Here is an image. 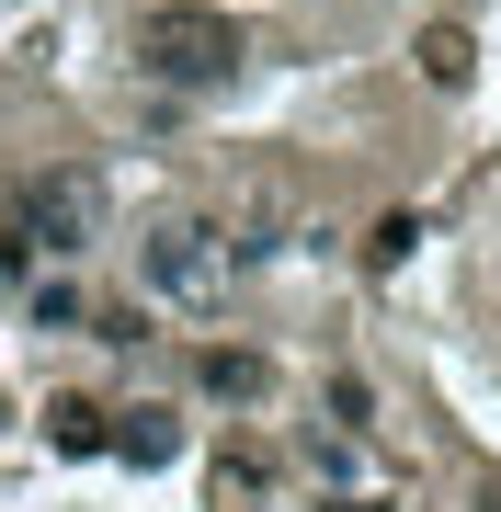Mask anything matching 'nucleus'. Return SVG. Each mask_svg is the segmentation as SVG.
I'll list each match as a JSON object with an SVG mask.
<instances>
[{"label":"nucleus","mask_w":501,"mask_h":512,"mask_svg":"<svg viewBox=\"0 0 501 512\" xmlns=\"http://www.w3.org/2000/svg\"><path fill=\"white\" fill-rule=\"evenodd\" d=\"M137 274H149L160 308H228V285H240V239H228L217 217H160L149 239H137Z\"/></svg>","instance_id":"obj_2"},{"label":"nucleus","mask_w":501,"mask_h":512,"mask_svg":"<svg viewBox=\"0 0 501 512\" xmlns=\"http://www.w3.org/2000/svg\"><path fill=\"white\" fill-rule=\"evenodd\" d=\"M92 228H103V183H92V171H35V183H23L12 194V239H23V251H57V262H69V251H92Z\"/></svg>","instance_id":"obj_3"},{"label":"nucleus","mask_w":501,"mask_h":512,"mask_svg":"<svg viewBox=\"0 0 501 512\" xmlns=\"http://www.w3.org/2000/svg\"><path fill=\"white\" fill-rule=\"evenodd\" d=\"M490 512H501V490H490Z\"/></svg>","instance_id":"obj_11"},{"label":"nucleus","mask_w":501,"mask_h":512,"mask_svg":"<svg viewBox=\"0 0 501 512\" xmlns=\"http://www.w3.org/2000/svg\"><path fill=\"white\" fill-rule=\"evenodd\" d=\"M35 319H46V330H80V296H69V285H46V274H35Z\"/></svg>","instance_id":"obj_10"},{"label":"nucleus","mask_w":501,"mask_h":512,"mask_svg":"<svg viewBox=\"0 0 501 512\" xmlns=\"http://www.w3.org/2000/svg\"><path fill=\"white\" fill-rule=\"evenodd\" d=\"M262 501V456H217V512H251Z\"/></svg>","instance_id":"obj_9"},{"label":"nucleus","mask_w":501,"mask_h":512,"mask_svg":"<svg viewBox=\"0 0 501 512\" xmlns=\"http://www.w3.org/2000/svg\"><path fill=\"white\" fill-rule=\"evenodd\" d=\"M194 376H205V399H228V410H251V399H274V365H262V353H228V342L205 353Z\"/></svg>","instance_id":"obj_4"},{"label":"nucleus","mask_w":501,"mask_h":512,"mask_svg":"<svg viewBox=\"0 0 501 512\" xmlns=\"http://www.w3.org/2000/svg\"><path fill=\"white\" fill-rule=\"evenodd\" d=\"M251 35L217 12V0H160L149 23H137V69L160 80V92H217V80H240Z\"/></svg>","instance_id":"obj_1"},{"label":"nucleus","mask_w":501,"mask_h":512,"mask_svg":"<svg viewBox=\"0 0 501 512\" xmlns=\"http://www.w3.org/2000/svg\"><path fill=\"white\" fill-rule=\"evenodd\" d=\"M410 239H422V217H376V228H365V262H376V274H399Z\"/></svg>","instance_id":"obj_8"},{"label":"nucleus","mask_w":501,"mask_h":512,"mask_svg":"<svg viewBox=\"0 0 501 512\" xmlns=\"http://www.w3.org/2000/svg\"><path fill=\"white\" fill-rule=\"evenodd\" d=\"M46 444H57V456H103V444H114V410L57 399V410H46Z\"/></svg>","instance_id":"obj_5"},{"label":"nucleus","mask_w":501,"mask_h":512,"mask_svg":"<svg viewBox=\"0 0 501 512\" xmlns=\"http://www.w3.org/2000/svg\"><path fill=\"white\" fill-rule=\"evenodd\" d=\"M467 69H479V46H467L456 23H433V35H422V80H433V92H467Z\"/></svg>","instance_id":"obj_7"},{"label":"nucleus","mask_w":501,"mask_h":512,"mask_svg":"<svg viewBox=\"0 0 501 512\" xmlns=\"http://www.w3.org/2000/svg\"><path fill=\"white\" fill-rule=\"evenodd\" d=\"M114 456H137V467H171V456H183L171 410H126V421H114Z\"/></svg>","instance_id":"obj_6"}]
</instances>
